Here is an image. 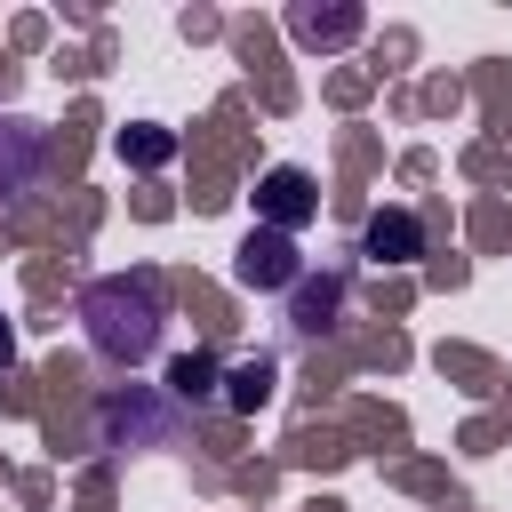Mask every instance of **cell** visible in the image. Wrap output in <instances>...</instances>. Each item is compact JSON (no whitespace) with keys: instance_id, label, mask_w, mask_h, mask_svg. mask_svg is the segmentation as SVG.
<instances>
[{"instance_id":"obj_9","label":"cell","mask_w":512,"mask_h":512,"mask_svg":"<svg viewBox=\"0 0 512 512\" xmlns=\"http://www.w3.org/2000/svg\"><path fill=\"white\" fill-rule=\"evenodd\" d=\"M352 24H360L352 8H344V16H296V32H304V40H344Z\"/></svg>"},{"instance_id":"obj_7","label":"cell","mask_w":512,"mask_h":512,"mask_svg":"<svg viewBox=\"0 0 512 512\" xmlns=\"http://www.w3.org/2000/svg\"><path fill=\"white\" fill-rule=\"evenodd\" d=\"M168 152H176L168 128H128V136H120V160H136V168H160Z\"/></svg>"},{"instance_id":"obj_3","label":"cell","mask_w":512,"mask_h":512,"mask_svg":"<svg viewBox=\"0 0 512 512\" xmlns=\"http://www.w3.org/2000/svg\"><path fill=\"white\" fill-rule=\"evenodd\" d=\"M360 256H368V264H416V256H424V224H416L408 208H376L368 232H360Z\"/></svg>"},{"instance_id":"obj_6","label":"cell","mask_w":512,"mask_h":512,"mask_svg":"<svg viewBox=\"0 0 512 512\" xmlns=\"http://www.w3.org/2000/svg\"><path fill=\"white\" fill-rule=\"evenodd\" d=\"M208 384H216V360H208V352H184V360L168 368V392H176V400H208Z\"/></svg>"},{"instance_id":"obj_5","label":"cell","mask_w":512,"mask_h":512,"mask_svg":"<svg viewBox=\"0 0 512 512\" xmlns=\"http://www.w3.org/2000/svg\"><path fill=\"white\" fill-rule=\"evenodd\" d=\"M224 400H232V408H264V400H272V360H240V368H224Z\"/></svg>"},{"instance_id":"obj_2","label":"cell","mask_w":512,"mask_h":512,"mask_svg":"<svg viewBox=\"0 0 512 512\" xmlns=\"http://www.w3.org/2000/svg\"><path fill=\"white\" fill-rule=\"evenodd\" d=\"M312 208H320V192H312V176H304V168H272V176L256 184V216H264V224H280V232H304V224H312Z\"/></svg>"},{"instance_id":"obj_8","label":"cell","mask_w":512,"mask_h":512,"mask_svg":"<svg viewBox=\"0 0 512 512\" xmlns=\"http://www.w3.org/2000/svg\"><path fill=\"white\" fill-rule=\"evenodd\" d=\"M328 312H336V280H320V288L296 296V328H328Z\"/></svg>"},{"instance_id":"obj_1","label":"cell","mask_w":512,"mask_h":512,"mask_svg":"<svg viewBox=\"0 0 512 512\" xmlns=\"http://www.w3.org/2000/svg\"><path fill=\"white\" fill-rule=\"evenodd\" d=\"M80 320H88V344H96L104 360H128V368L160 344V296H152L144 280H120V272L80 296Z\"/></svg>"},{"instance_id":"obj_4","label":"cell","mask_w":512,"mask_h":512,"mask_svg":"<svg viewBox=\"0 0 512 512\" xmlns=\"http://www.w3.org/2000/svg\"><path fill=\"white\" fill-rule=\"evenodd\" d=\"M240 280H248V288H288V280H296L288 240H272V232L256 240V232H248V248H240Z\"/></svg>"},{"instance_id":"obj_10","label":"cell","mask_w":512,"mask_h":512,"mask_svg":"<svg viewBox=\"0 0 512 512\" xmlns=\"http://www.w3.org/2000/svg\"><path fill=\"white\" fill-rule=\"evenodd\" d=\"M8 352H16V328H8V320H0V368H8Z\"/></svg>"}]
</instances>
